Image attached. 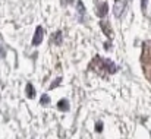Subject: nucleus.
<instances>
[{
	"instance_id": "obj_1",
	"label": "nucleus",
	"mask_w": 151,
	"mask_h": 139,
	"mask_svg": "<svg viewBox=\"0 0 151 139\" xmlns=\"http://www.w3.org/2000/svg\"><path fill=\"white\" fill-rule=\"evenodd\" d=\"M91 64H97V70L99 72H107V73H114L117 70V66L109 60V59H101V57H94L93 63Z\"/></svg>"
},
{
	"instance_id": "obj_2",
	"label": "nucleus",
	"mask_w": 151,
	"mask_h": 139,
	"mask_svg": "<svg viewBox=\"0 0 151 139\" xmlns=\"http://www.w3.org/2000/svg\"><path fill=\"white\" fill-rule=\"evenodd\" d=\"M126 7V1L125 0H114V7H113V13L116 18H120L125 12Z\"/></svg>"
},
{
	"instance_id": "obj_3",
	"label": "nucleus",
	"mask_w": 151,
	"mask_h": 139,
	"mask_svg": "<svg viewBox=\"0 0 151 139\" xmlns=\"http://www.w3.org/2000/svg\"><path fill=\"white\" fill-rule=\"evenodd\" d=\"M43 37H44V29H43V27H38L35 29V34H34V38H32V44L34 46H40L41 41H43Z\"/></svg>"
},
{
	"instance_id": "obj_4",
	"label": "nucleus",
	"mask_w": 151,
	"mask_h": 139,
	"mask_svg": "<svg viewBox=\"0 0 151 139\" xmlns=\"http://www.w3.org/2000/svg\"><path fill=\"white\" fill-rule=\"evenodd\" d=\"M107 12H109V4H107L106 1H103V3H100V4L97 6V15H99L100 18H104Z\"/></svg>"
},
{
	"instance_id": "obj_5",
	"label": "nucleus",
	"mask_w": 151,
	"mask_h": 139,
	"mask_svg": "<svg viewBox=\"0 0 151 139\" xmlns=\"http://www.w3.org/2000/svg\"><path fill=\"white\" fill-rule=\"evenodd\" d=\"M100 27H101V29H103V32H104L107 37H110V38L113 37V31H111V28H110V24H107V22L103 21L100 24Z\"/></svg>"
},
{
	"instance_id": "obj_6",
	"label": "nucleus",
	"mask_w": 151,
	"mask_h": 139,
	"mask_svg": "<svg viewBox=\"0 0 151 139\" xmlns=\"http://www.w3.org/2000/svg\"><path fill=\"white\" fill-rule=\"evenodd\" d=\"M76 10H78L79 21L82 22V21H84V15H85V7H84V4H82V1H81V0H78V3H76Z\"/></svg>"
},
{
	"instance_id": "obj_7",
	"label": "nucleus",
	"mask_w": 151,
	"mask_h": 139,
	"mask_svg": "<svg viewBox=\"0 0 151 139\" xmlns=\"http://www.w3.org/2000/svg\"><path fill=\"white\" fill-rule=\"evenodd\" d=\"M57 108L59 110H62V111H68L69 110V101L68 100H60L59 102H57Z\"/></svg>"
},
{
	"instance_id": "obj_8",
	"label": "nucleus",
	"mask_w": 151,
	"mask_h": 139,
	"mask_svg": "<svg viewBox=\"0 0 151 139\" xmlns=\"http://www.w3.org/2000/svg\"><path fill=\"white\" fill-rule=\"evenodd\" d=\"M27 92H28V97H29V98H34L35 91H34V87H32L31 84H27Z\"/></svg>"
},
{
	"instance_id": "obj_9",
	"label": "nucleus",
	"mask_w": 151,
	"mask_h": 139,
	"mask_svg": "<svg viewBox=\"0 0 151 139\" xmlns=\"http://www.w3.org/2000/svg\"><path fill=\"white\" fill-rule=\"evenodd\" d=\"M54 44H62V32L59 31V32H56L54 34Z\"/></svg>"
},
{
	"instance_id": "obj_10",
	"label": "nucleus",
	"mask_w": 151,
	"mask_h": 139,
	"mask_svg": "<svg viewBox=\"0 0 151 139\" xmlns=\"http://www.w3.org/2000/svg\"><path fill=\"white\" fill-rule=\"evenodd\" d=\"M40 102H41L43 105L49 104V102H50V97H49V95H43V97H41V101H40Z\"/></svg>"
},
{
	"instance_id": "obj_11",
	"label": "nucleus",
	"mask_w": 151,
	"mask_h": 139,
	"mask_svg": "<svg viewBox=\"0 0 151 139\" xmlns=\"http://www.w3.org/2000/svg\"><path fill=\"white\" fill-rule=\"evenodd\" d=\"M141 9H142V12L147 10V0H141Z\"/></svg>"
},
{
	"instance_id": "obj_12",
	"label": "nucleus",
	"mask_w": 151,
	"mask_h": 139,
	"mask_svg": "<svg viewBox=\"0 0 151 139\" xmlns=\"http://www.w3.org/2000/svg\"><path fill=\"white\" fill-rule=\"evenodd\" d=\"M96 130H97V132H101V130H103V123H101V122H99V123L96 125Z\"/></svg>"
},
{
	"instance_id": "obj_13",
	"label": "nucleus",
	"mask_w": 151,
	"mask_h": 139,
	"mask_svg": "<svg viewBox=\"0 0 151 139\" xmlns=\"http://www.w3.org/2000/svg\"><path fill=\"white\" fill-rule=\"evenodd\" d=\"M60 81H62V78H57V79H56V81H54V84H53V85H51V88H56V87H57V85H59V82H60Z\"/></svg>"
}]
</instances>
